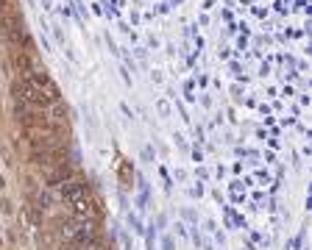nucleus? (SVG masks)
Instances as JSON below:
<instances>
[{"label":"nucleus","mask_w":312,"mask_h":250,"mask_svg":"<svg viewBox=\"0 0 312 250\" xmlns=\"http://www.w3.org/2000/svg\"><path fill=\"white\" fill-rule=\"evenodd\" d=\"M58 189V197L64 203H73V200H78V197H84V195H89V189H87V183L81 181V178H67V181H61L56 186Z\"/></svg>","instance_id":"f03ea898"},{"label":"nucleus","mask_w":312,"mask_h":250,"mask_svg":"<svg viewBox=\"0 0 312 250\" xmlns=\"http://www.w3.org/2000/svg\"><path fill=\"white\" fill-rule=\"evenodd\" d=\"M67 206H70V212H73V217H78V220H92V217H98V203L92 200L89 195L67 203Z\"/></svg>","instance_id":"7ed1b4c3"},{"label":"nucleus","mask_w":312,"mask_h":250,"mask_svg":"<svg viewBox=\"0 0 312 250\" xmlns=\"http://www.w3.org/2000/svg\"><path fill=\"white\" fill-rule=\"evenodd\" d=\"M14 67H17L20 72H25V75L34 70V67H31V58L25 56V50H17V53H14Z\"/></svg>","instance_id":"20e7f679"},{"label":"nucleus","mask_w":312,"mask_h":250,"mask_svg":"<svg viewBox=\"0 0 312 250\" xmlns=\"http://www.w3.org/2000/svg\"><path fill=\"white\" fill-rule=\"evenodd\" d=\"M11 92H14V97H20L22 103H31V106H39V108L53 106V100H50V97L45 95V92H42L34 81H28L25 75L17 78V81L11 84Z\"/></svg>","instance_id":"f257e3e1"}]
</instances>
